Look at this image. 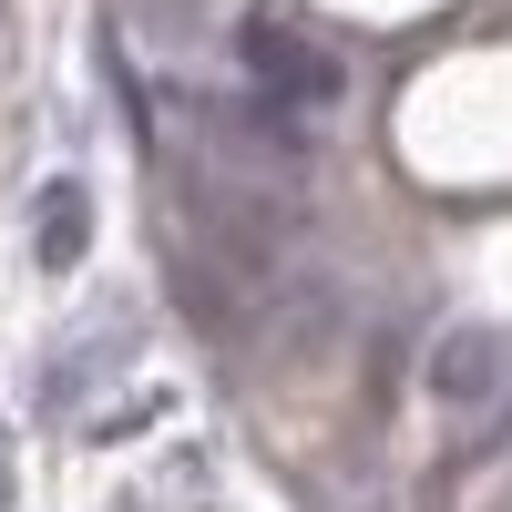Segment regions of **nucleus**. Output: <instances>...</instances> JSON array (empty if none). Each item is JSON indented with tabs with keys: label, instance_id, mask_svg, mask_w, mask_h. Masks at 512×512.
<instances>
[{
	"label": "nucleus",
	"instance_id": "1",
	"mask_svg": "<svg viewBox=\"0 0 512 512\" xmlns=\"http://www.w3.org/2000/svg\"><path fill=\"white\" fill-rule=\"evenodd\" d=\"M236 62H246V82L277 113H328L338 93H349V62H338L318 31H297V21H246L236 31Z\"/></svg>",
	"mask_w": 512,
	"mask_h": 512
},
{
	"label": "nucleus",
	"instance_id": "2",
	"mask_svg": "<svg viewBox=\"0 0 512 512\" xmlns=\"http://www.w3.org/2000/svg\"><path fill=\"white\" fill-rule=\"evenodd\" d=\"M420 379H431V410L441 420L492 431V420L512 410V338L502 328H441L431 359H420Z\"/></svg>",
	"mask_w": 512,
	"mask_h": 512
},
{
	"label": "nucleus",
	"instance_id": "3",
	"mask_svg": "<svg viewBox=\"0 0 512 512\" xmlns=\"http://www.w3.org/2000/svg\"><path fill=\"white\" fill-rule=\"evenodd\" d=\"M134 349H144V318H134V308H103V318H82V328L62 338V359L41 369V410H82V400H93L103 379L123 369V359H134Z\"/></svg>",
	"mask_w": 512,
	"mask_h": 512
},
{
	"label": "nucleus",
	"instance_id": "4",
	"mask_svg": "<svg viewBox=\"0 0 512 512\" xmlns=\"http://www.w3.org/2000/svg\"><path fill=\"white\" fill-rule=\"evenodd\" d=\"M82 236H93V195H82V185L62 175L52 195H41V226H31V256H41V267H72V256H82Z\"/></svg>",
	"mask_w": 512,
	"mask_h": 512
}]
</instances>
